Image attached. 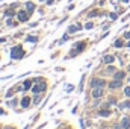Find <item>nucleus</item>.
I'll list each match as a JSON object with an SVG mask.
<instances>
[{
  "instance_id": "2",
  "label": "nucleus",
  "mask_w": 130,
  "mask_h": 129,
  "mask_svg": "<svg viewBox=\"0 0 130 129\" xmlns=\"http://www.w3.org/2000/svg\"><path fill=\"white\" fill-rule=\"evenodd\" d=\"M91 87L92 88H103L105 87V81H101V79H98V78H95V79H92L91 81Z\"/></svg>"
},
{
  "instance_id": "20",
  "label": "nucleus",
  "mask_w": 130,
  "mask_h": 129,
  "mask_svg": "<svg viewBox=\"0 0 130 129\" xmlns=\"http://www.w3.org/2000/svg\"><path fill=\"white\" fill-rule=\"evenodd\" d=\"M121 46H123V41L121 40H117L115 41V47H121Z\"/></svg>"
},
{
  "instance_id": "12",
  "label": "nucleus",
  "mask_w": 130,
  "mask_h": 129,
  "mask_svg": "<svg viewBox=\"0 0 130 129\" xmlns=\"http://www.w3.org/2000/svg\"><path fill=\"white\" fill-rule=\"evenodd\" d=\"M41 97H42V96H41L39 93H38V94H35V99H33V105H38V103L41 102Z\"/></svg>"
},
{
  "instance_id": "8",
  "label": "nucleus",
  "mask_w": 130,
  "mask_h": 129,
  "mask_svg": "<svg viewBox=\"0 0 130 129\" xmlns=\"http://www.w3.org/2000/svg\"><path fill=\"white\" fill-rule=\"evenodd\" d=\"M30 105V99L29 97H23V100H21V106L23 108H27Z\"/></svg>"
},
{
  "instance_id": "14",
  "label": "nucleus",
  "mask_w": 130,
  "mask_h": 129,
  "mask_svg": "<svg viewBox=\"0 0 130 129\" xmlns=\"http://www.w3.org/2000/svg\"><path fill=\"white\" fill-rule=\"evenodd\" d=\"M41 90H42V87H41V85H35V87H33V88H32V91H33V93H35V94H38V93H39V91H41Z\"/></svg>"
},
{
  "instance_id": "27",
  "label": "nucleus",
  "mask_w": 130,
  "mask_h": 129,
  "mask_svg": "<svg viewBox=\"0 0 130 129\" xmlns=\"http://www.w3.org/2000/svg\"><path fill=\"white\" fill-rule=\"evenodd\" d=\"M121 2H124V3H129V0H121Z\"/></svg>"
},
{
  "instance_id": "1",
  "label": "nucleus",
  "mask_w": 130,
  "mask_h": 129,
  "mask_svg": "<svg viewBox=\"0 0 130 129\" xmlns=\"http://www.w3.org/2000/svg\"><path fill=\"white\" fill-rule=\"evenodd\" d=\"M11 56H12L14 59H21V58L24 56V50L21 49V46L14 47V49H12V52H11Z\"/></svg>"
},
{
  "instance_id": "16",
  "label": "nucleus",
  "mask_w": 130,
  "mask_h": 129,
  "mask_svg": "<svg viewBox=\"0 0 130 129\" xmlns=\"http://www.w3.org/2000/svg\"><path fill=\"white\" fill-rule=\"evenodd\" d=\"M121 108H130V100H127V102H123V103H121Z\"/></svg>"
},
{
  "instance_id": "15",
  "label": "nucleus",
  "mask_w": 130,
  "mask_h": 129,
  "mask_svg": "<svg viewBox=\"0 0 130 129\" xmlns=\"http://www.w3.org/2000/svg\"><path fill=\"white\" fill-rule=\"evenodd\" d=\"M24 88H30L32 87V81H24V85H23Z\"/></svg>"
},
{
  "instance_id": "24",
  "label": "nucleus",
  "mask_w": 130,
  "mask_h": 129,
  "mask_svg": "<svg viewBox=\"0 0 130 129\" xmlns=\"http://www.w3.org/2000/svg\"><path fill=\"white\" fill-rule=\"evenodd\" d=\"M95 15H97V11H94V12H91V14H89V17H95Z\"/></svg>"
},
{
  "instance_id": "18",
  "label": "nucleus",
  "mask_w": 130,
  "mask_h": 129,
  "mask_svg": "<svg viewBox=\"0 0 130 129\" xmlns=\"http://www.w3.org/2000/svg\"><path fill=\"white\" fill-rule=\"evenodd\" d=\"M124 94H126V97H130V87H126V90H124Z\"/></svg>"
},
{
  "instance_id": "23",
  "label": "nucleus",
  "mask_w": 130,
  "mask_h": 129,
  "mask_svg": "<svg viewBox=\"0 0 130 129\" xmlns=\"http://www.w3.org/2000/svg\"><path fill=\"white\" fill-rule=\"evenodd\" d=\"M85 27H86V29H91V27H92V23H86Z\"/></svg>"
},
{
  "instance_id": "25",
  "label": "nucleus",
  "mask_w": 130,
  "mask_h": 129,
  "mask_svg": "<svg viewBox=\"0 0 130 129\" xmlns=\"http://www.w3.org/2000/svg\"><path fill=\"white\" fill-rule=\"evenodd\" d=\"M126 38H127V40H130V32H127V33H126Z\"/></svg>"
},
{
  "instance_id": "7",
  "label": "nucleus",
  "mask_w": 130,
  "mask_h": 129,
  "mask_svg": "<svg viewBox=\"0 0 130 129\" xmlns=\"http://www.w3.org/2000/svg\"><path fill=\"white\" fill-rule=\"evenodd\" d=\"M33 9H35V5H33L32 2H27V3H26V11H27L29 14H32Z\"/></svg>"
},
{
  "instance_id": "28",
  "label": "nucleus",
  "mask_w": 130,
  "mask_h": 129,
  "mask_svg": "<svg viewBox=\"0 0 130 129\" xmlns=\"http://www.w3.org/2000/svg\"><path fill=\"white\" fill-rule=\"evenodd\" d=\"M126 46H127V47H130V41H129V43H127V44H126Z\"/></svg>"
},
{
  "instance_id": "21",
  "label": "nucleus",
  "mask_w": 130,
  "mask_h": 129,
  "mask_svg": "<svg viewBox=\"0 0 130 129\" xmlns=\"http://www.w3.org/2000/svg\"><path fill=\"white\" fill-rule=\"evenodd\" d=\"M112 71H114V67H112V65H109V67H108V70H106V73H112Z\"/></svg>"
},
{
  "instance_id": "6",
  "label": "nucleus",
  "mask_w": 130,
  "mask_h": 129,
  "mask_svg": "<svg viewBox=\"0 0 130 129\" xmlns=\"http://www.w3.org/2000/svg\"><path fill=\"white\" fill-rule=\"evenodd\" d=\"M101 96H103V88H101V87L92 90V97H94V99H98V97H101Z\"/></svg>"
},
{
  "instance_id": "5",
  "label": "nucleus",
  "mask_w": 130,
  "mask_h": 129,
  "mask_svg": "<svg viewBox=\"0 0 130 129\" xmlns=\"http://www.w3.org/2000/svg\"><path fill=\"white\" fill-rule=\"evenodd\" d=\"M121 128L123 129H129L130 128V117L129 116L123 117V120H121Z\"/></svg>"
},
{
  "instance_id": "10",
  "label": "nucleus",
  "mask_w": 130,
  "mask_h": 129,
  "mask_svg": "<svg viewBox=\"0 0 130 129\" xmlns=\"http://www.w3.org/2000/svg\"><path fill=\"white\" fill-rule=\"evenodd\" d=\"M124 76H126V73H124V71H118V73H115L114 79H120V81H121V79H123Z\"/></svg>"
},
{
  "instance_id": "11",
  "label": "nucleus",
  "mask_w": 130,
  "mask_h": 129,
  "mask_svg": "<svg viewBox=\"0 0 130 129\" xmlns=\"http://www.w3.org/2000/svg\"><path fill=\"white\" fill-rule=\"evenodd\" d=\"M79 29H80V26H79V24H77V26H70V27H68V32H70V33H74V32H76V30H79Z\"/></svg>"
},
{
  "instance_id": "26",
  "label": "nucleus",
  "mask_w": 130,
  "mask_h": 129,
  "mask_svg": "<svg viewBox=\"0 0 130 129\" xmlns=\"http://www.w3.org/2000/svg\"><path fill=\"white\" fill-rule=\"evenodd\" d=\"M112 129H123V128H121V125H120V126H114Z\"/></svg>"
},
{
  "instance_id": "4",
  "label": "nucleus",
  "mask_w": 130,
  "mask_h": 129,
  "mask_svg": "<svg viewBox=\"0 0 130 129\" xmlns=\"http://www.w3.org/2000/svg\"><path fill=\"white\" fill-rule=\"evenodd\" d=\"M29 18V12L27 11H18V20L20 21H27Z\"/></svg>"
},
{
  "instance_id": "22",
  "label": "nucleus",
  "mask_w": 130,
  "mask_h": 129,
  "mask_svg": "<svg viewBox=\"0 0 130 129\" xmlns=\"http://www.w3.org/2000/svg\"><path fill=\"white\" fill-rule=\"evenodd\" d=\"M109 17H111V18H112V20H117V14H114V12H112V14H111V15H109Z\"/></svg>"
},
{
  "instance_id": "13",
  "label": "nucleus",
  "mask_w": 130,
  "mask_h": 129,
  "mask_svg": "<svg viewBox=\"0 0 130 129\" xmlns=\"http://www.w3.org/2000/svg\"><path fill=\"white\" fill-rule=\"evenodd\" d=\"M109 114H111L109 109H100V116H101V117H108Z\"/></svg>"
},
{
  "instance_id": "9",
  "label": "nucleus",
  "mask_w": 130,
  "mask_h": 129,
  "mask_svg": "<svg viewBox=\"0 0 130 129\" xmlns=\"http://www.w3.org/2000/svg\"><path fill=\"white\" fill-rule=\"evenodd\" d=\"M105 62H106V64H112V62H114V56H112V55H106V56H105Z\"/></svg>"
},
{
  "instance_id": "19",
  "label": "nucleus",
  "mask_w": 130,
  "mask_h": 129,
  "mask_svg": "<svg viewBox=\"0 0 130 129\" xmlns=\"http://www.w3.org/2000/svg\"><path fill=\"white\" fill-rule=\"evenodd\" d=\"M5 15H8V17H11V15H14V11H12V9H8V11L5 12Z\"/></svg>"
},
{
  "instance_id": "17",
  "label": "nucleus",
  "mask_w": 130,
  "mask_h": 129,
  "mask_svg": "<svg viewBox=\"0 0 130 129\" xmlns=\"http://www.w3.org/2000/svg\"><path fill=\"white\" fill-rule=\"evenodd\" d=\"M27 41H30V43H36L38 38H36V36H27Z\"/></svg>"
},
{
  "instance_id": "3",
  "label": "nucleus",
  "mask_w": 130,
  "mask_h": 129,
  "mask_svg": "<svg viewBox=\"0 0 130 129\" xmlns=\"http://www.w3.org/2000/svg\"><path fill=\"white\" fill-rule=\"evenodd\" d=\"M121 85H123V82H121L120 79H114L112 82H109V88H111V90H115V88H120Z\"/></svg>"
}]
</instances>
